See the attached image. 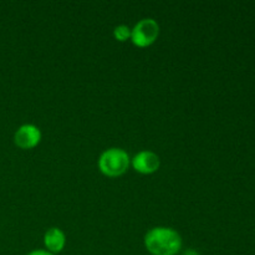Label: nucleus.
Listing matches in <instances>:
<instances>
[{
	"instance_id": "1",
	"label": "nucleus",
	"mask_w": 255,
	"mask_h": 255,
	"mask_svg": "<svg viewBox=\"0 0 255 255\" xmlns=\"http://www.w3.org/2000/svg\"><path fill=\"white\" fill-rule=\"evenodd\" d=\"M144 247L152 255H177L182 248V238L174 229L156 227L144 236Z\"/></svg>"
},
{
	"instance_id": "2",
	"label": "nucleus",
	"mask_w": 255,
	"mask_h": 255,
	"mask_svg": "<svg viewBox=\"0 0 255 255\" xmlns=\"http://www.w3.org/2000/svg\"><path fill=\"white\" fill-rule=\"evenodd\" d=\"M131 158L128 153L122 148H109L102 152L99 158L100 171L107 177H120L125 174L128 169Z\"/></svg>"
},
{
	"instance_id": "3",
	"label": "nucleus",
	"mask_w": 255,
	"mask_h": 255,
	"mask_svg": "<svg viewBox=\"0 0 255 255\" xmlns=\"http://www.w3.org/2000/svg\"><path fill=\"white\" fill-rule=\"evenodd\" d=\"M159 35V25L152 17H146L137 22L131 29V41L137 47H148Z\"/></svg>"
},
{
	"instance_id": "4",
	"label": "nucleus",
	"mask_w": 255,
	"mask_h": 255,
	"mask_svg": "<svg viewBox=\"0 0 255 255\" xmlns=\"http://www.w3.org/2000/svg\"><path fill=\"white\" fill-rule=\"evenodd\" d=\"M41 131L39 127L31 124H25L16 129L14 134V142L19 148L31 149L41 141Z\"/></svg>"
},
{
	"instance_id": "5",
	"label": "nucleus",
	"mask_w": 255,
	"mask_h": 255,
	"mask_svg": "<svg viewBox=\"0 0 255 255\" xmlns=\"http://www.w3.org/2000/svg\"><path fill=\"white\" fill-rule=\"evenodd\" d=\"M131 164L136 172L141 174H152L157 172L161 166L158 154L152 151H141L131 159Z\"/></svg>"
},
{
	"instance_id": "6",
	"label": "nucleus",
	"mask_w": 255,
	"mask_h": 255,
	"mask_svg": "<svg viewBox=\"0 0 255 255\" xmlns=\"http://www.w3.org/2000/svg\"><path fill=\"white\" fill-rule=\"evenodd\" d=\"M44 244L47 252L57 254L66 246V236L59 228H50L44 236Z\"/></svg>"
},
{
	"instance_id": "7",
	"label": "nucleus",
	"mask_w": 255,
	"mask_h": 255,
	"mask_svg": "<svg viewBox=\"0 0 255 255\" xmlns=\"http://www.w3.org/2000/svg\"><path fill=\"white\" fill-rule=\"evenodd\" d=\"M114 37L117 41H126V40L131 39V27L127 25H119L114 29Z\"/></svg>"
},
{
	"instance_id": "8",
	"label": "nucleus",
	"mask_w": 255,
	"mask_h": 255,
	"mask_svg": "<svg viewBox=\"0 0 255 255\" xmlns=\"http://www.w3.org/2000/svg\"><path fill=\"white\" fill-rule=\"evenodd\" d=\"M26 255H55V254L50 253V252H47L46 249H36V251H31Z\"/></svg>"
},
{
	"instance_id": "9",
	"label": "nucleus",
	"mask_w": 255,
	"mask_h": 255,
	"mask_svg": "<svg viewBox=\"0 0 255 255\" xmlns=\"http://www.w3.org/2000/svg\"><path fill=\"white\" fill-rule=\"evenodd\" d=\"M184 255H198V253H196L194 251H188V252H186V253H184Z\"/></svg>"
}]
</instances>
